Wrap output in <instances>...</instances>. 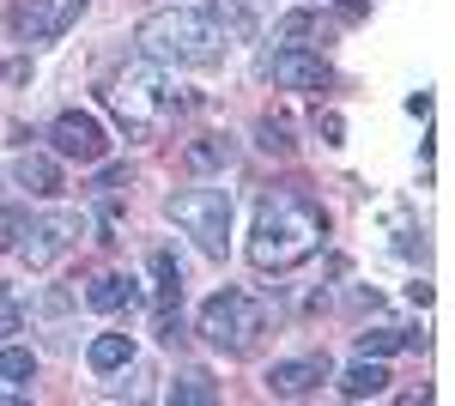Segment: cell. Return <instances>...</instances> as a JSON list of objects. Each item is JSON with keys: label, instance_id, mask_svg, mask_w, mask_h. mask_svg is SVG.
I'll use <instances>...</instances> for the list:
<instances>
[{"label": "cell", "instance_id": "6da1fadb", "mask_svg": "<svg viewBox=\"0 0 455 406\" xmlns=\"http://www.w3.org/2000/svg\"><path fill=\"white\" fill-rule=\"evenodd\" d=\"M255 19H249L237 0H207V6H164L134 25V49H140L152 68H207L225 55L231 36H249Z\"/></svg>", "mask_w": 455, "mask_h": 406}, {"label": "cell", "instance_id": "7a4b0ae2", "mask_svg": "<svg viewBox=\"0 0 455 406\" xmlns=\"http://www.w3.org/2000/svg\"><path fill=\"white\" fill-rule=\"evenodd\" d=\"M328 237V212L298 195V188H274L255 206V231H249V267L255 273H291L304 267Z\"/></svg>", "mask_w": 455, "mask_h": 406}, {"label": "cell", "instance_id": "3957f363", "mask_svg": "<svg viewBox=\"0 0 455 406\" xmlns=\"http://www.w3.org/2000/svg\"><path fill=\"white\" fill-rule=\"evenodd\" d=\"M104 103L134 139H158L176 115L188 109V92H182L176 79H164L158 68H128L104 85Z\"/></svg>", "mask_w": 455, "mask_h": 406}, {"label": "cell", "instance_id": "277c9868", "mask_svg": "<svg viewBox=\"0 0 455 406\" xmlns=\"http://www.w3.org/2000/svg\"><path fill=\"white\" fill-rule=\"evenodd\" d=\"M261 334H267V304L249 298V291H237V285L212 291L207 304H201V339H207L212 352L243 358V352H255Z\"/></svg>", "mask_w": 455, "mask_h": 406}, {"label": "cell", "instance_id": "5b68a950", "mask_svg": "<svg viewBox=\"0 0 455 406\" xmlns=\"http://www.w3.org/2000/svg\"><path fill=\"white\" fill-rule=\"evenodd\" d=\"M171 225L201 243V255H225L231 249V188H182L171 195Z\"/></svg>", "mask_w": 455, "mask_h": 406}, {"label": "cell", "instance_id": "8992f818", "mask_svg": "<svg viewBox=\"0 0 455 406\" xmlns=\"http://www.w3.org/2000/svg\"><path fill=\"white\" fill-rule=\"evenodd\" d=\"M85 237V219L79 212H43V219H31V225H19V261L25 267H49L55 255H68L73 243Z\"/></svg>", "mask_w": 455, "mask_h": 406}, {"label": "cell", "instance_id": "52a82bcc", "mask_svg": "<svg viewBox=\"0 0 455 406\" xmlns=\"http://www.w3.org/2000/svg\"><path fill=\"white\" fill-rule=\"evenodd\" d=\"M49 139H55V152L73 158V164H104V152H109L104 122H98V115H85V109H61V115H55V128H49Z\"/></svg>", "mask_w": 455, "mask_h": 406}, {"label": "cell", "instance_id": "ba28073f", "mask_svg": "<svg viewBox=\"0 0 455 406\" xmlns=\"http://www.w3.org/2000/svg\"><path fill=\"white\" fill-rule=\"evenodd\" d=\"M79 6H85V0H19V6H12V31L25 36V43H43V36L68 31V19Z\"/></svg>", "mask_w": 455, "mask_h": 406}, {"label": "cell", "instance_id": "9c48e42d", "mask_svg": "<svg viewBox=\"0 0 455 406\" xmlns=\"http://www.w3.org/2000/svg\"><path fill=\"white\" fill-rule=\"evenodd\" d=\"M267 79L285 85V92H322V85H328V61H322V55H304V49H274Z\"/></svg>", "mask_w": 455, "mask_h": 406}, {"label": "cell", "instance_id": "30bf717a", "mask_svg": "<svg viewBox=\"0 0 455 406\" xmlns=\"http://www.w3.org/2000/svg\"><path fill=\"white\" fill-rule=\"evenodd\" d=\"M328 382V358H285L267 370V394H280V401H304Z\"/></svg>", "mask_w": 455, "mask_h": 406}, {"label": "cell", "instance_id": "8fae6325", "mask_svg": "<svg viewBox=\"0 0 455 406\" xmlns=\"http://www.w3.org/2000/svg\"><path fill=\"white\" fill-rule=\"evenodd\" d=\"M85 304L98 309V315L134 309V304H140V285H134L128 273H104V279H92V285H85Z\"/></svg>", "mask_w": 455, "mask_h": 406}, {"label": "cell", "instance_id": "7c38bea8", "mask_svg": "<svg viewBox=\"0 0 455 406\" xmlns=\"http://www.w3.org/2000/svg\"><path fill=\"white\" fill-rule=\"evenodd\" d=\"M12 176H19V188H31V195H61V164L49 158V152H25L19 164H12Z\"/></svg>", "mask_w": 455, "mask_h": 406}, {"label": "cell", "instance_id": "4fadbf2b", "mask_svg": "<svg viewBox=\"0 0 455 406\" xmlns=\"http://www.w3.org/2000/svg\"><path fill=\"white\" fill-rule=\"evenodd\" d=\"M85 364H92L98 376L128 370V364H134V334H98L92 346H85Z\"/></svg>", "mask_w": 455, "mask_h": 406}, {"label": "cell", "instance_id": "5bb4252c", "mask_svg": "<svg viewBox=\"0 0 455 406\" xmlns=\"http://www.w3.org/2000/svg\"><path fill=\"white\" fill-rule=\"evenodd\" d=\"M401 346H419V334H413L407 322H377V328L358 334V358H388V352H401Z\"/></svg>", "mask_w": 455, "mask_h": 406}, {"label": "cell", "instance_id": "9a60e30c", "mask_svg": "<svg viewBox=\"0 0 455 406\" xmlns=\"http://www.w3.org/2000/svg\"><path fill=\"white\" fill-rule=\"evenodd\" d=\"M383 388H388L383 358H358V364H347V376H340V394H347V401H371V394H383Z\"/></svg>", "mask_w": 455, "mask_h": 406}, {"label": "cell", "instance_id": "2e32d148", "mask_svg": "<svg viewBox=\"0 0 455 406\" xmlns=\"http://www.w3.org/2000/svg\"><path fill=\"white\" fill-rule=\"evenodd\" d=\"M231 158H237V139H231V134H201L188 152H182V164H188V170H225Z\"/></svg>", "mask_w": 455, "mask_h": 406}, {"label": "cell", "instance_id": "e0dca14e", "mask_svg": "<svg viewBox=\"0 0 455 406\" xmlns=\"http://www.w3.org/2000/svg\"><path fill=\"white\" fill-rule=\"evenodd\" d=\"M171 401H182V406H212V401H219V388H212L207 370H188L182 382H171Z\"/></svg>", "mask_w": 455, "mask_h": 406}, {"label": "cell", "instance_id": "ac0fdd59", "mask_svg": "<svg viewBox=\"0 0 455 406\" xmlns=\"http://www.w3.org/2000/svg\"><path fill=\"white\" fill-rule=\"evenodd\" d=\"M31 376H36V358L25 346H6L0 339V382H31Z\"/></svg>", "mask_w": 455, "mask_h": 406}, {"label": "cell", "instance_id": "d6986e66", "mask_svg": "<svg viewBox=\"0 0 455 406\" xmlns=\"http://www.w3.org/2000/svg\"><path fill=\"white\" fill-rule=\"evenodd\" d=\"M25 328V309H19V291L12 285H0V339H12Z\"/></svg>", "mask_w": 455, "mask_h": 406}, {"label": "cell", "instance_id": "ffe728a7", "mask_svg": "<svg viewBox=\"0 0 455 406\" xmlns=\"http://www.w3.org/2000/svg\"><path fill=\"white\" fill-rule=\"evenodd\" d=\"M128 182H134V170H128V164H109L104 176H98V195H104V201H116V195H122Z\"/></svg>", "mask_w": 455, "mask_h": 406}, {"label": "cell", "instance_id": "44dd1931", "mask_svg": "<svg viewBox=\"0 0 455 406\" xmlns=\"http://www.w3.org/2000/svg\"><path fill=\"white\" fill-rule=\"evenodd\" d=\"M19 225H25V219H19L12 206H0V249H12V243H19Z\"/></svg>", "mask_w": 455, "mask_h": 406}, {"label": "cell", "instance_id": "7402d4cb", "mask_svg": "<svg viewBox=\"0 0 455 406\" xmlns=\"http://www.w3.org/2000/svg\"><path fill=\"white\" fill-rule=\"evenodd\" d=\"M322 134H328V146H340V134H347V122H340V115H322Z\"/></svg>", "mask_w": 455, "mask_h": 406}]
</instances>
